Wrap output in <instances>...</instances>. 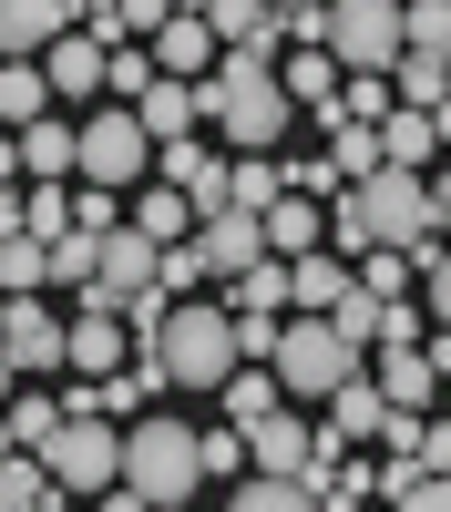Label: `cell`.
<instances>
[{
    "label": "cell",
    "instance_id": "6da1fadb",
    "mask_svg": "<svg viewBox=\"0 0 451 512\" xmlns=\"http://www.w3.org/2000/svg\"><path fill=\"white\" fill-rule=\"evenodd\" d=\"M431 195L410 164H369V175L339 185V205H328V246L359 256V246H410V256H431Z\"/></svg>",
    "mask_w": 451,
    "mask_h": 512
},
{
    "label": "cell",
    "instance_id": "7a4b0ae2",
    "mask_svg": "<svg viewBox=\"0 0 451 512\" xmlns=\"http://www.w3.org/2000/svg\"><path fill=\"white\" fill-rule=\"evenodd\" d=\"M205 123L236 144V154H277V134L298 123V103H287V82H277V62L267 52H216V72H205Z\"/></svg>",
    "mask_w": 451,
    "mask_h": 512
},
{
    "label": "cell",
    "instance_id": "3957f363",
    "mask_svg": "<svg viewBox=\"0 0 451 512\" xmlns=\"http://www.w3.org/2000/svg\"><path fill=\"white\" fill-rule=\"evenodd\" d=\"M123 482H134V502H144V512H175V502H195V482H205L195 420H175V410H144L134 431H123Z\"/></svg>",
    "mask_w": 451,
    "mask_h": 512
},
{
    "label": "cell",
    "instance_id": "277c9868",
    "mask_svg": "<svg viewBox=\"0 0 451 512\" xmlns=\"http://www.w3.org/2000/svg\"><path fill=\"white\" fill-rule=\"evenodd\" d=\"M154 359H164V390L216 400V379L236 369V318L216 308V297H175L164 328H154Z\"/></svg>",
    "mask_w": 451,
    "mask_h": 512
},
{
    "label": "cell",
    "instance_id": "5b68a950",
    "mask_svg": "<svg viewBox=\"0 0 451 512\" xmlns=\"http://www.w3.org/2000/svg\"><path fill=\"white\" fill-rule=\"evenodd\" d=\"M267 369H277V390H287V400H328V390H339V379L359 369V349L339 338V318L287 308V318H277V349H267Z\"/></svg>",
    "mask_w": 451,
    "mask_h": 512
},
{
    "label": "cell",
    "instance_id": "8992f818",
    "mask_svg": "<svg viewBox=\"0 0 451 512\" xmlns=\"http://www.w3.org/2000/svg\"><path fill=\"white\" fill-rule=\"evenodd\" d=\"M72 175L82 185H144L154 175V134H144V113L134 103H93V113H82L72 123Z\"/></svg>",
    "mask_w": 451,
    "mask_h": 512
},
{
    "label": "cell",
    "instance_id": "52a82bcc",
    "mask_svg": "<svg viewBox=\"0 0 451 512\" xmlns=\"http://www.w3.org/2000/svg\"><path fill=\"white\" fill-rule=\"evenodd\" d=\"M41 461H52L62 502H103V492L123 482V431H113L103 410H62V431L41 441Z\"/></svg>",
    "mask_w": 451,
    "mask_h": 512
},
{
    "label": "cell",
    "instance_id": "ba28073f",
    "mask_svg": "<svg viewBox=\"0 0 451 512\" xmlns=\"http://www.w3.org/2000/svg\"><path fill=\"white\" fill-rule=\"evenodd\" d=\"M328 62L339 72H390L400 62V0H328Z\"/></svg>",
    "mask_w": 451,
    "mask_h": 512
},
{
    "label": "cell",
    "instance_id": "9c48e42d",
    "mask_svg": "<svg viewBox=\"0 0 451 512\" xmlns=\"http://www.w3.org/2000/svg\"><path fill=\"white\" fill-rule=\"evenodd\" d=\"M195 256H205V277L257 267V256H267V216H257V205H205V216H195Z\"/></svg>",
    "mask_w": 451,
    "mask_h": 512
},
{
    "label": "cell",
    "instance_id": "30bf717a",
    "mask_svg": "<svg viewBox=\"0 0 451 512\" xmlns=\"http://www.w3.org/2000/svg\"><path fill=\"white\" fill-rule=\"evenodd\" d=\"M0 359H11L21 379H52V369H62V318L41 308V287L11 297V318H0Z\"/></svg>",
    "mask_w": 451,
    "mask_h": 512
},
{
    "label": "cell",
    "instance_id": "8fae6325",
    "mask_svg": "<svg viewBox=\"0 0 451 512\" xmlns=\"http://www.w3.org/2000/svg\"><path fill=\"white\" fill-rule=\"evenodd\" d=\"M31 62H41V82H52V103H82V113L103 103V41L82 31V21H72L62 41H41Z\"/></svg>",
    "mask_w": 451,
    "mask_h": 512
},
{
    "label": "cell",
    "instance_id": "7c38bea8",
    "mask_svg": "<svg viewBox=\"0 0 451 512\" xmlns=\"http://www.w3.org/2000/svg\"><path fill=\"white\" fill-rule=\"evenodd\" d=\"M144 52H154V72H185V82H205L226 41L205 31V11H175V21H154V31H144Z\"/></svg>",
    "mask_w": 451,
    "mask_h": 512
},
{
    "label": "cell",
    "instance_id": "4fadbf2b",
    "mask_svg": "<svg viewBox=\"0 0 451 512\" xmlns=\"http://www.w3.org/2000/svg\"><path fill=\"white\" fill-rule=\"evenodd\" d=\"M134 113H144V134H154V144H175V134H195V123H205V82L154 72L144 93H134Z\"/></svg>",
    "mask_w": 451,
    "mask_h": 512
},
{
    "label": "cell",
    "instance_id": "5bb4252c",
    "mask_svg": "<svg viewBox=\"0 0 451 512\" xmlns=\"http://www.w3.org/2000/svg\"><path fill=\"white\" fill-rule=\"evenodd\" d=\"M154 175L175 185V195L195 205V216H205V205H226V164H216V154H195V134H175V144H154Z\"/></svg>",
    "mask_w": 451,
    "mask_h": 512
},
{
    "label": "cell",
    "instance_id": "9a60e30c",
    "mask_svg": "<svg viewBox=\"0 0 451 512\" xmlns=\"http://www.w3.org/2000/svg\"><path fill=\"white\" fill-rule=\"evenodd\" d=\"M246 461H257V472H298V461H308V420L287 400H267L257 420H246Z\"/></svg>",
    "mask_w": 451,
    "mask_h": 512
},
{
    "label": "cell",
    "instance_id": "2e32d148",
    "mask_svg": "<svg viewBox=\"0 0 451 512\" xmlns=\"http://www.w3.org/2000/svg\"><path fill=\"white\" fill-rule=\"evenodd\" d=\"M339 297H349V256L339 246H308V256H287V308H339Z\"/></svg>",
    "mask_w": 451,
    "mask_h": 512
},
{
    "label": "cell",
    "instance_id": "e0dca14e",
    "mask_svg": "<svg viewBox=\"0 0 451 512\" xmlns=\"http://www.w3.org/2000/svg\"><path fill=\"white\" fill-rule=\"evenodd\" d=\"M205 31L236 41V52H267V62H277V41H287V21L267 11V0H205Z\"/></svg>",
    "mask_w": 451,
    "mask_h": 512
},
{
    "label": "cell",
    "instance_id": "ac0fdd59",
    "mask_svg": "<svg viewBox=\"0 0 451 512\" xmlns=\"http://www.w3.org/2000/svg\"><path fill=\"white\" fill-rule=\"evenodd\" d=\"M369 379H380L390 410H431V400H441V369L421 359V338H410V349H380V369H369Z\"/></svg>",
    "mask_w": 451,
    "mask_h": 512
},
{
    "label": "cell",
    "instance_id": "d6986e66",
    "mask_svg": "<svg viewBox=\"0 0 451 512\" xmlns=\"http://www.w3.org/2000/svg\"><path fill=\"white\" fill-rule=\"evenodd\" d=\"M226 297H216V308L226 318H277L287 308V256H257V267H236V277H216Z\"/></svg>",
    "mask_w": 451,
    "mask_h": 512
},
{
    "label": "cell",
    "instance_id": "ffe728a7",
    "mask_svg": "<svg viewBox=\"0 0 451 512\" xmlns=\"http://www.w3.org/2000/svg\"><path fill=\"white\" fill-rule=\"evenodd\" d=\"M380 420H390V400H380L369 369H349L339 390H328V431H339V441H380Z\"/></svg>",
    "mask_w": 451,
    "mask_h": 512
},
{
    "label": "cell",
    "instance_id": "44dd1931",
    "mask_svg": "<svg viewBox=\"0 0 451 512\" xmlns=\"http://www.w3.org/2000/svg\"><path fill=\"white\" fill-rule=\"evenodd\" d=\"M369 134H380V164H410V175H431V154H441L431 113H410V103H390L380 123H369Z\"/></svg>",
    "mask_w": 451,
    "mask_h": 512
},
{
    "label": "cell",
    "instance_id": "7402d4cb",
    "mask_svg": "<svg viewBox=\"0 0 451 512\" xmlns=\"http://www.w3.org/2000/svg\"><path fill=\"white\" fill-rule=\"evenodd\" d=\"M308 246H328V216H318V195L287 185V195L267 205V256H308Z\"/></svg>",
    "mask_w": 451,
    "mask_h": 512
},
{
    "label": "cell",
    "instance_id": "603a6c76",
    "mask_svg": "<svg viewBox=\"0 0 451 512\" xmlns=\"http://www.w3.org/2000/svg\"><path fill=\"white\" fill-rule=\"evenodd\" d=\"M72 31V0H0V52H41Z\"/></svg>",
    "mask_w": 451,
    "mask_h": 512
},
{
    "label": "cell",
    "instance_id": "cb8c5ba5",
    "mask_svg": "<svg viewBox=\"0 0 451 512\" xmlns=\"http://www.w3.org/2000/svg\"><path fill=\"white\" fill-rule=\"evenodd\" d=\"M31 113H52V82H41L31 52H0V134H21Z\"/></svg>",
    "mask_w": 451,
    "mask_h": 512
},
{
    "label": "cell",
    "instance_id": "d4e9b609",
    "mask_svg": "<svg viewBox=\"0 0 451 512\" xmlns=\"http://www.w3.org/2000/svg\"><path fill=\"white\" fill-rule=\"evenodd\" d=\"M277 82H287V103H298V113L339 103V62H328V41H298V52L277 62Z\"/></svg>",
    "mask_w": 451,
    "mask_h": 512
},
{
    "label": "cell",
    "instance_id": "484cf974",
    "mask_svg": "<svg viewBox=\"0 0 451 512\" xmlns=\"http://www.w3.org/2000/svg\"><path fill=\"white\" fill-rule=\"evenodd\" d=\"M11 144H21V175H41V185H62V175H72V123H62V113H31Z\"/></svg>",
    "mask_w": 451,
    "mask_h": 512
},
{
    "label": "cell",
    "instance_id": "4316f807",
    "mask_svg": "<svg viewBox=\"0 0 451 512\" xmlns=\"http://www.w3.org/2000/svg\"><path fill=\"white\" fill-rule=\"evenodd\" d=\"M62 482H52V461L41 451H0V512H52Z\"/></svg>",
    "mask_w": 451,
    "mask_h": 512
},
{
    "label": "cell",
    "instance_id": "83f0119b",
    "mask_svg": "<svg viewBox=\"0 0 451 512\" xmlns=\"http://www.w3.org/2000/svg\"><path fill=\"white\" fill-rule=\"evenodd\" d=\"M123 195H134V205H123V216H134V226H144L154 246H175V236L195 226V205H185L175 185H123Z\"/></svg>",
    "mask_w": 451,
    "mask_h": 512
},
{
    "label": "cell",
    "instance_id": "f1b7e54d",
    "mask_svg": "<svg viewBox=\"0 0 451 512\" xmlns=\"http://www.w3.org/2000/svg\"><path fill=\"white\" fill-rule=\"evenodd\" d=\"M390 93H400L410 113H431V103L451 93V62H441V52H410V41H400V62H390Z\"/></svg>",
    "mask_w": 451,
    "mask_h": 512
},
{
    "label": "cell",
    "instance_id": "f546056e",
    "mask_svg": "<svg viewBox=\"0 0 451 512\" xmlns=\"http://www.w3.org/2000/svg\"><path fill=\"white\" fill-rule=\"evenodd\" d=\"M349 277H359L369 297H410V277H421V256H410V246H359V256H349Z\"/></svg>",
    "mask_w": 451,
    "mask_h": 512
},
{
    "label": "cell",
    "instance_id": "4dcf8cb0",
    "mask_svg": "<svg viewBox=\"0 0 451 512\" xmlns=\"http://www.w3.org/2000/svg\"><path fill=\"white\" fill-rule=\"evenodd\" d=\"M0 420H11V451H41V441H52V431H62V400H41V390H31V379H21V390H11V400H0Z\"/></svg>",
    "mask_w": 451,
    "mask_h": 512
},
{
    "label": "cell",
    "instance_id": "1f68e13d",
    "mask_svg": "<svg viewBox=\"0 0 451 512\" xmlns=\"http://www.w3.org/2000/svg\"><path fill=\"white\" fill-rule=\"evenodd\" d=\"M277 195H287V164H277V154H246V164H226V205H257V216H267Z\"/></svg>",
    "mask_w": 451,
    "mask_h": 512
},
{
    "label": "cell",
    "instance_id": "d6a6232c",
    "mask_svg": "<svg viewBox=\"0 0 451 512\" xmlns=\"http://www.w3.org/2000/svg\"><path fill=\"white\" fill-rule=\"evenodd\" d=\"M21 287H41V236L0 226V297H21Z\"/></svg>",
    "mask_w": 451,
    "mask_h": 512
},
{
    "label": "cell",
    "instance_id": "836d02e7",
    "mask_svg": "<svg viewBox=\"0 0 451 512\" xmlns=\"http://www.w3.org/2000/svg\"><path fill=\"white\" fill-rule=\"evenodd\" d=\"M154 287H164V297H205V256H195L185 236H175V246H154Z\"/></svg>",
    "mask_w": 451,
    "mask_h": 512
},
{
    "label": "cell",
    "instance_id": "e575fe53",
    "mask_svg": "<svg viewBox=\"0 0 451 512\" xmlns=\"http://www.w3.org/2000/svg\"><path fill=\"white\" fill-rule=\"evenodd\" d=\"M236 502H246V512H298L308 482H298V472H257V482H236Z\"/></svg>",
    "mask_w": 451,
    "mask_h": 512
},
{
    "label": "cell",
    "instance_id": "d590c367",
    "mask_svg": "<svg viewBox=\"0 0 451 512\" xmlns=\"http://www.w3.org/2000/svg\"><path fill=\"white\" fill-rule=\"evenodd\" d=\"M328 164H339V185L369 175V164H380V134H369V123H339V134H328Z\"/></svg>",
    "mask_w": 451,
    "mask_h": 512
},
{
    "label": "cell",
    "instance_id": "8d00e7d4",
    "mask_svg": "<svg viewBox=\"0 0 451 512\" xmlns=\"http://www.w3.org/2000/svg\"><path fill=\"white\" fill-rule=\"evenodd\" d=\"M21 226H31V236H62V226H72V195L31 175V195H21Z\"/></svg>",
    "mask_w": 451,
    "mask_h": 512
},
{
    "label": "cell",
    "instance_id": "74e56055",
    "mask_svg": "<svg viewBox=\"0 0 451 512\" xmlns=\"http://www.w3.org/2000/svg\"><path fill=\"white\" fill-rule=\"evenodd\" d=\"M195 451H205V482H226L246 461V431H236V420H226V431H195Z\"/></svg>",
    "mask_w": 451,
    "mask_h": 512
},
{
    "label": "cell",
    "instance_id": "f35d334b",
    "mask_svg": "<svg viewBox=\"0 0 451 512\" xmlns=\"http://www.w3.org/2000/svg\"><path fill=\"white\" fill-rule=\"evenodd\" d=\"M421 308L451 328V246H431V256H421Z\"/></svg>",
    "mask_w": 451,
    "mask_h": 512
},
{
    "label": "cell",
    "instance_id": "ab89813d",
    "mask_svg": "<svg viewBox=\"0 0 451 512\" xmlns=\"http://www.w3.org/2000/svg\"><path fill=\"white\" fill-rule=\"evenodd\" d=\"M154 21H175V0H113V41L123 31H154Z\"/></svg>",
    "mask_w": 451,
    "mask_h": 512
},
{
    "label": "cell",
    "instance_id": "60d3db41",
    "mask_svg": "<svg viewBox=\"0 0 451 512\" xmlns=\"http://www.w3.org/2000/svg\"><path fill=\"white\" fill-rule=\"evenodd\" d=\"M287 185H298V195H328V185H339V164H328V154H287Z\"/></svg>",
    "mask_w": 451,
    "mask_h": 512
},
{
    "label": "cell",
    "instance_id": "b9f144b4",
    "mask_svg": "<svg viewBox=\"0 0 451 512\" xmlns=\"http://www.w3.org/2000/svg\"><path fill=\"white\" fill-rule=\"evenodd\" d=\"M277 318H287V308H277ZM277 318H236V359H267V349H277Z\"/></svg>",
    "mask_w": 451,
    "mask_h": 512
},
{
    "label": "cell",
    "instance_id": "7bdbcfd3",
    "mask_svg": "<svg viewBox=\"0 0 451 512\" xmlns=\"http://www.w3.org/2000/svg\"><path fill=\"white\" fill-rule=\"evenodd\" d=\"M421 461H431V472H451V420H431V410H421Z\"/></svg>",
    "mask_w": 451,
    "mask_h": 512
},
{
    "label": "cell",
    "instance_id": "ee69618b",
    "mask_svg": "<svg viewBox=\"0 0 451 512\" xmlns=\"http://www.w3.org/2000/svg\"><path fill=\"white\" fill-rule=\"evenodd\" d=\"M421 359H431V369L451 379V328H421Z\"/></svg>",
    "mask_w": 451,
    "mask_h": 512
},
{
    "label": "cell",
    "instance_id": "f6af8a7d",
    "mask_svg": "<svg viewBox=\"0 0 451 512\" xmlns=\"http://www.w3.org/2000/svg\"><path fill=\"white\" fill-rule=\"evenodd\" d=\"M431 134H441V144H451V93H441V103H431Z\"/></svg>",
    "mask_w": 451,
    "mask_h": 512
},
{
    "label": "cell",
    "instance_id": "bcb514c9",
    "mask_svg": "<svg viewBox=\"0 0 451 512\" xmlns=\"http://www.w3.org/2000/svg\"><path fill=\"white\" fill-rule=\"evenodd\" d=\"M11 390H21V369H11V359H0V400H11Z\"/></svg>",
    "mask_w": 451,
    "mask_h": 512
},
{
    "label": "cell",
    "instance_id": "7dc6e473",
    "mask_svg": "<svg viewBox=\"0 0 451 512\" xmlns=\"http://www.w3.org/2000/svg\"><path fill=\"white\" fill-rule=\"evenodd\" d=\"M267 11H298V0H267Z\"/></svg>",
    "mask_w": 451,
    "mask_h": 512
},
{
    "label": "cell",
    "instance_id": "c3c4849f",
    "mask_svg": "<svg viewBox=\"0 0 451 512\" xmlns=\"http://www.w3.org/2000/svg\"><path fill=\"white\" fill-rule=\"evenodd\" d=\"M175 11H205V0H175Z\"/></svg>",
    "mask_w": 451,
    "mask_h": 512
},
{
    "label": "cell",
    "instance_id": "681fc988",
    "mask_svg": "<svg viewBox=\"0 0 451 512\" xmlns=\"http://www.w3.org/2000/svg\"><path fill=\"white\" fill-rule=\"evenodd\" d=\"M0 318H11V297H0Z\"/></svg>",
    "mask_w": 451,
    "mask_h": 512
}]
</instances>
